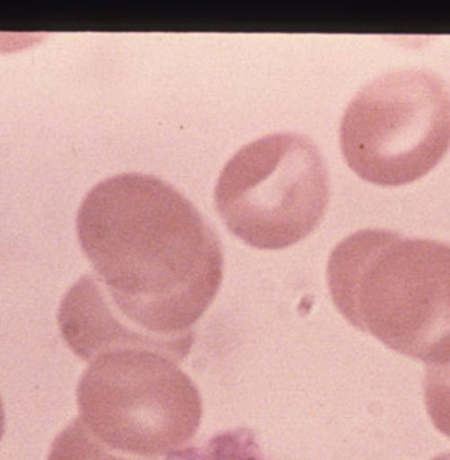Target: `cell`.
Listing matches in <instances>:
<instances>
[{
  "mask_svg": "<svg viewBox=\"0 0 450 460\" xmlns=\"http://www.w3.org/2000/svg\"><path fill=\"white\" fill-rule=\"evenodd\" d=\"M431 460H450V453L439 454V456H437L435 459Z\"/></svg>",
  "mask_w": 450,
  "mask_h": 460,
  "instance_id": "10",
  "label": "cell"
},
{
  "mask_svg": "<svg viewBox=\"0 0 450 460\" xmlns=\"http://www.w3.org/2000/svg\"><path fill=\"white\" fill-rule=\"evenodd\" d=\"M77 235L94 273L69 288L57 312L72 352L92 361L143 347L186 358L224 275L219 238L200 211L164 181L125 172L86 194Z\"/></svg>",
  "mask_w": 450,
  "mask_h": 460,
  "instance_id": "1",
  "label": "cell"
},
{
  "mask_svg": "<svg viewBox=\"0 0 450 460\" xmlns=\"http://www.w3.org/2000/svg\"><path fill=\"white\" fill-rule=\"evenodd\" d=\"M164 460H265L254 433L230 430L216 435L203 446L181 449Z\"/></svg>",
  "mask_w": 450,
  "mask_h": 460,
  "instance_id": "6",
  "label": "cell"
},
{
  "mask_svg": "<svg viewBox=\"0 0 450 460\" xmlns=\"http://www.w3.org/2000/svg\"><path fill=\"white\" fill-rule=\"evenodd\" d=\"M343 158L361 180L404 186L450 149V88L435 72L400 69L357 92L340 123Z\"/></svg>",
  "mask_w": 450,
  "mask_h": 460,
  "instance_id": "4",
  "label": "cell"
},
{
  "mask_svg": "<svg viewBox=\"0 0 450 460\" xmlns=\"http://www.w3.org/2000/svg\"><path fill=\"white\" fill-rule=\"evenodd\" d=\"M80 422L110 451L160 459L186 447L200 427L203 402L170 355L133 347L90 361L77 388Z\"/></svg>",
  "mask_w": 450,
  "mask_h": 460,
  "instance_id": "3",
  "label": "cell"
},
{
  "mask_svg": "<svg viewBox=\"0 0 450 460\" xmlns=\"http://www.w3.org/2000/svg\"><path fill=\"white\" fill-rule=\"evenodd\" d=\"M217 213L235 237L281 250L310 235L324 216L329 176L322 152L297 133H273L246 144L222 168Z\"/></svg>",
  "mask_w": 450,
  "mask_h": 460,
  "instance_id": "5",
  "label": "cell"
},
{
  "mask_svg": "<svg viewBox=\"0 0 450 460\" xmlns=\"http://www.w3.org/2000/svg\"><path fill=\"white\" fill-rule=\"evenodd\" d=\"M328 285L357 330L428 367L449 361L450 244L357 230L331 252Z\"/></svg>",
  "mask_w": 450,
  "mask_h": 460,
  "instance_id": "2",
  "label": "cell"
},
{
  "mask_svg": "<svg viewBox=\"0 0 450 460\" xmlns=\"http://www.w3.org/2000/svg\"><path fill=\"white\" fill-rule=\"evenodd\" d=\"M4 431H5V410H4V402L0 398V439L4 437Z\"/></svg>",
  "mask_w": 450,
  "mask_h": 460,
  "instance_id": "9",
  "label": "cell"
},
{
  "mask_svg": "<svg viewBox=\"0 0 450 460\" xmlns=\"http://www.w3.org/2000/svg\"><path fill=\"white\" fill-rule=\"evenodd\" d=\"M49 460H141L114 453L92 437L84 424L72 420L51 445Z\"/></svg>",
  "mask_w": 450,
  "mask_h": 460,
  "instance_id": "7",
  "label": "cell"
},
{
  "mask_svg": "<svg viewBox=\"0 0 450 460\" xmlns=\"http://www.w3.org/2000/svg\"><path fill=\"white\" fill-rule=\"evenodd\" d=\"M423 394L433 424L450 439V359L427 367Z\"/></svg>",
  "mask_w": 450,
  "mask_h": 460,
  "instance_id": "8",
  "label": "cell"
}]
</instances>
